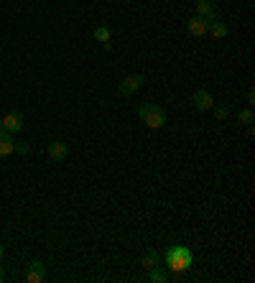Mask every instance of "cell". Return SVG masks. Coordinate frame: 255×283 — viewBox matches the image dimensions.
I'll return each mask as SVG.
<instances>
[{
    "instance_id": "6da1fadb",
    "label": "cell",
    "mask_w": 255,
    "mask_h": 283,
    "mask_svg": "<svg viewBox=\"0 0 255 283\" xmlns=\"http://www.w3.org/2000/svg\"><path fill=\"white\" fill-rule=\"evenodd\" d=\"M163 260H166V266L174 273H186L191 268V263H194V255H191V250L184 248V245H174V248L166 250Z\"/></svg>"
},
{
    "instance_id": "7a4b0ae2",
    "label": "cell",
    "mask_w": 255,
    "mask_h": 283,
    "mask_svg": "<svg viewBox=\"0 0 255 283\" xmlns=\"http://www.w3.org/2000/svg\"><path fill=\"white\" fill-rule=\"evenodd\" d=\"M138 115H140V120H143L148 128H161V125L166 123V113L161 110L158 105H153V102H145V105H140Z\"/></svg>"
},
{
    "instance_id": "3957f363",
    "label": "cell",
    "mask_w": 255,
    "mask_h": 283,
    "mask_svg": "<svg viewBox=\"0 0 255 283\" xmlns=\"http://www.w3.org/2000/svg\"><path fill=\"white\" fill-rule=\"evenodd\" d=\"M140 84H143V77H140V74H130V77H125V79L118 84V92L128 97V95L138 92V90H140Z\"/></svg>"
},
{
    "instance_id": "277c9868",
    "label": "cell",
    "mask_w": 255,
    "mask_h": 283,
    "mask_svg": "<svg viewBox=\"0 0 255 283\" xmlns=\"http://www.w3.org/2000/svg\"><path fill=\"white\" fill-rule=\"evenodd\" d=\"M46 278V266L41 263V260H33V263H28L26 268V281L28 283H41Z\"/></svg>"
},
{
    "instance_id": "5b68a950",
    "label": "cell",
    "mask_w": 255,
    "mask_h": 283,
    "mask_svg": "<svg viewBox=\"0 0 255 283\" xmlns=\"http://www.w3.org/2000/svg\"><path fill=\"white\" fill-rule=\"evenodd\" d=\"M191 105L197 107V110H212L215 107V97H212L207 90H197L191 95Z\"/></svg>"
},
{
    "instance_id": "8992f818",
    "label": "cell",
    "mask_w": 255,
    "mask_h": 283,
    "mask_svg": "<svg viewBox=\"0 0 255 283\" xmlns=\"http://www.w3.org/2000/svg\"><path fill=\"white\" fill-rule=\"evenodd\" d=\"M186 31H189V36H194V38L207 36V20L199 18V15H191V18L186 20Z\"/></svg>"
},
{
    "instance_id": "52a82bcc",
    "label": "cell",
    "mask_w": 255,
    "mask_h": 283,
    "mask_svg": "<svg viewBox=\"0 0 255 283\" xmlns=\"http://www.w3.org/2000/svg\"><path fill=\"white\" fill-rule=\"evenodd\" d=\"M0 128L8 130V133H18V130L23 128V115L20 113H8L3 120H0Z\"/></svg>"
},
{
    "instance_id": "ba28073f",
    "label": "cell",
    "mask_w": 255,
    "mask_h": 283,
    "mask_svg": "<svg viewBox=\"0 0 255 283\" xmlns=\"http://www.w3.org/2000/svg\"><path fill=\"white\" fill-rule=\"evenodd\" d=\"M13 150H15V138H13V133H8V130L0 128V158H8Z\"/></svg>"
},
{
    "instance_id": "9c48e42d",
    "label": "cell",
    "mask_w": 255,
    "mask_h": 283,
    "mask_svg": "<svg viewBox=\"0 0 255 283\" xmlns=\"http://www.w3.org/2000/svg\"><path fill=\"white\" fill-rule=\"evenodd\" d=\"M49 158L51 161H64L69 156V148H67V143H61V141H54V143H49Z\"/></svg>"
},
{
    "instance_id": "30bf717a",
    "label": "cell",
    "mask_w": 255,
    "mask_h": 283,
    "mask_svg": "<svg viewBox=\"0 0 255 283\" xmlns=\"http://www.w3.org/2000/svg\"><path fill=\"white\" fill-rule=\"evenodd\" d=\"M197 15L199 18H204V20H215V18H220L217 15V10H215V5L209 3V0H197Z\"/></svg>"
},
{
    "instance_id": "8fae6325",
    "label": "cell",
    "mask_w": 255,
    "mask_h": 283,
    "mask_svg": "<svg viewBox=\"0 0 255 283\" xmlns=\"http://www.w3.org/2000/svg\"><path fill=\"white\" fill-rule=\"evenodd\" d=\"M207 33L212 36V38H225L227 36V26L222 23V20L220 18H215V20H207Z\"/></svg>"
},
{
    "instance_id": "7c38bea8",
    "label": "cell",
    "mask_w": 255,
    "mask_h": 283,
    "mask_svg": "<svg viewBox=\"0 0 255 283\" xmlns=\"http://www.w3.org/2000/svg\"><path fill=\"white\" fill-rule=\"evenodd\" d=\"M140 266H143L145 271L156 268V266H158V250H145V253H143V260H140Z\"/></svg>"
},
{
    "instance_id": "4fadbf2b",
    "label": "cell",
    "mask_w": 255,
    "mask_h": 283,
    "mask_svg": "<svg viewBox=\"0 0 255 283\" xmlns=\"http://www.w3.org/2000/svg\"><path fill=\"white\" fill-rule=\"evenodd\" d=\"M92 36H95V41H100V43H110V28H105V26H97V28L92 31Z\"/></svg>"
},
{
    "instance_id": "5bb4252c",
    "label": "cell",
    "mask_w": 255,
    "mask_h": 283,
    "mask_svg": "<svg viewBox=\"0 0 255 283\" xmlns=\"http://www.w3.org/2000/svg\"><path fill=\"white\" fill-rule=\"evenodd\" d=\"M166 278H168V276H166L158 266H156V268H151V276H148V281H153V283H163Z\"/></svg>"
},
{
    "instance_id": "9a60e30c",
    "label": "cell",
    "mask_w": 255,
    "mask_h": 283,
    "mask_svg": "<svg viewBox=\"0 0 255 283\" xmlns=\"http://www.w3.org/2000/svg\"><path fill=\"white\" fill-rule=\"evenodd\" d=\"M238 123H240V125H250V123H253V110H250V107H248V110H240V113H238Z\"/></svg>"
},
{
    "instance_id": "2e32d148",
    "label": "cell",
    "mask_w": 255,
    "mask_h": 283,
    "mask_svg": "<svg viewBox=\"0 0 255 283\" xmlns=\"http://www.w3.org/2000/svg\"><path fill=\"white\" fill-rule=\"evenodd\" d=\"M227 115H230L227 105H217V107H215V118H217L220 123H225V120H227Z\"/></svg>"
},
{
    "instance_id": "e0dca14e",
    "label": "cell",
    "mask_w": 255,
    "mask_h": 283,
    "mask_svg": "<svg viewBox=\"0 0 255 283\" xmlns=\"http://www.w3.org/2000/svg\"><path fill=\"white\" fill-rule=\"evenodd\" d=\"M15 150L18 153H28V145L26 143H15Z\"/></svg>"
},
{
    "instance_id": "ac0fdd59",
    "label": "cell",
    "mask_w": 255,
    "mask_h": 283,
    "mask_svg": "<svg viewBox=\"0 0 255 283\" xmlns=\"http://www.w3.org/2000/svg\"><path fill=\"white\" fill-rule=\"evenodd\" d=\"M248 105H250V107H253V105H255V92H253V90H250V92H248Z\"/></svg>"
},
{
    "instance_id": "d6986e66",
    "label": "cell",
    "mask_w": 255,
    "mask_h": 283,
    "mask_svg": "<svg viewBox=\"0 0 255 283\" xmlns=\"http://www.w3.org/2000/svg\"><path fill=\"white\" fill-rule=\"evenodd\" d=\"M3 253H5V250H3V245H0V260H3Z\"/></svg>"
},
{
    "instance_id": "ffe728a7",
    "label": "cell",
    "mask_w": 255,
    "mask_h": 283,
    "mask_svg": "<svg viewBox=\"0 0 255 283\" xmlns=\"http://www.w3.org/2000/svg\"><path fill=\"white\" fill-rule=\"evenodd\" d=\"M0 281H3V273H0Z\"/></svg>"
}]
</instances>
